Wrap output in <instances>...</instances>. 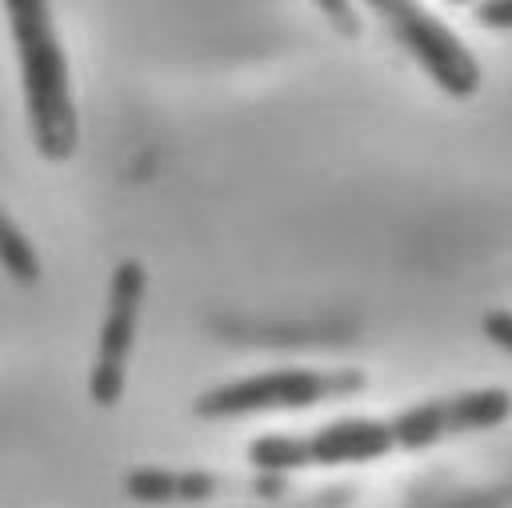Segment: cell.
<instances>
[{
    "label": "cell",
    "instance_id": "cell-1",
    "mask_svg": "<svg viewBox=\"0 0 512 508\" xmlns=\"http://www.w3.org/2000/svg\"><path fill=\"white\" fill-rule=\"evenodd\" d=\"M512 416L508 388H468L436 396L392 416H340L312 432H268L248 444L256 472H300V468H348L372 464L392 452H420L452 436L500 428Z\"/></svg>",
    "mask_w": 512,
    "mask_h": 508
},
{
    "label": "cell",
    "instance_id": "cell-2",
    "mask_svg": "<svg viewBox=\"0 0 512 508\" xmlns=\"http://www.w3.org/2000/svg\"><path fill=\"white\" fill-rule=\"evenodd\" d=\"M16 64H20V88H24V112L32 144L44 160L60 164L76 152L80 120L68 80V56L56 36L52 0H4Z\"/></svg>",
    "mask_w": 512,
    "mask_h": 508
},
{
    "label": "cell",
    "instance_id": "cell-3",
    "mask_svg": "<svg viewBox=\"0 0 512 508\" xmlns=\"http://www.w3.org/2000/svg\"><path fill=\"white\" fill-rule=\"evenodd\" d=\"M368 388V376L360 368H268L252 376H236L224 384H212L196 396L200 420H244L260 412H296L316 408L328 400L360 396Z\"/></svg>",
    "mask_w": 512,
    "mask_h": 508
},
{
    "label": "cell",
    "instance_id": "cell-4",
    "mask_svg": "<svg viewBox=\"0 0 512 508\" xmlns=\"http://www.w3.org/2000/svg\"><path fill=\"white\" fill-rule=\"evenodd\" d=\"M364 8L424 68V76L440 92L468 100L480 88V64H476L472 48L420 0H364Z\"/></svg>",
    "mask_w": 512,
    "mask_h": 508
},
{
    "label": "cell",
    "instance_id": "cell-5",
    "mask_svg": "<svg viewBox=\"0 0 512 508\" xmlns=\"http://www.w3.org/2000/svg\"><path fill=\"white\" fill-rule=\"evenodd\" d=\"M148 272L140 260H120L112 280H108V308L96 340V360L88 372V396L100 408H112L124 396V376H128V356L136 344V324H140V304H144Z\"/></svg>",
    "mask_w": 512,
    "mask_h": 508
},
{
    "label": "cell",
    "instance_id": "cell-6",
    "mask_svg": "<svg viewBox=\"0 0 512 508\" xmlns=\"http://www.w3.org/2000/svg\"><path fill=\"white\" fill-rule=\"evenodd\" d=\"M124 492L140 504H172V500H212V496H284L288 472H260L252 480L216 476V472H180V468H132L124 476Z\"/></svg>",
    "mask_w": 512,
    "mask_h": 508
},
{
    "label": "cell",
    "instance_id": "cell-7",
    "mask_svg": "<svg viewBox=\"0 0 512 508\" xmlns=\"http://www.w3.org/2000/svg\"><path fill=\"white\" fill-rule=\"evenodd\" d=\"M0 264L12 280L20 284H36L40 280V256L32 248V240L8 220V212L0 208Z\"/></svg>",
    "mask_w": 512,
    "mask_h": 508
},
{
    "label": "cell",
    "instance_id": "cell-8",
    "mask_svg": "<svg viewBox=\"0 0 512 508\" xmlns=\"http://www.w3.org/2000/svg\"><path fill=\"white\" fill-rule=\"evenodd\" d=\"M352 500H356V492L336 484V488H320V492H308V496H296L284 504H256V508H348Z\"/></svg>",
    "mask_w": 512,
    "mask_h": 508
},
{
    "label": "cell",
    "instance_id": "cell-9",
    "mask_svg": "<svg viewBox=\"0 0 512 508\" xmlns=\"http://www.w3.org/2000/svg\"><path fill=\"white\" fill-rule=\"evenodd\" d=\"M328 20H332V28L340 32V36H348V40H356L360 32H364V24H360V12H356V4L352 0H312Z\"/></svg>",
    "mask_w": 512,
    "mask_h": 508
},
{
    "label": "cell",
    "instance_id": "cell-10",
    "mask_svg": "<svg viewBox=\"0 0 512 508\" xmlns=\"http://www.w3.org/2000/svg\"><path fill=\"white\" fill-rule=\"evenodd\" d=\"M472 20L492 28V32H508L512 28V0H476Z\"/></svg>",
    "mask_w": 512,
    "mask_h": 508
},
{
    "label": "cell",
    "instance_id": "cell-11",
    "mask_svg": "<svg viewBox=\"0 0 512 508\" xmlns=\"http://www.w3.org/2000/svg\"><path fill=\"white\" fill-rule=\"evenodd\" d=\"M448 4H472V0H448Z\"/></svg>",
    "mask_w": 512,
    "mask_h": 508
}]
</instances>
